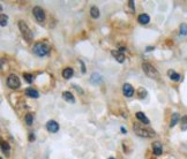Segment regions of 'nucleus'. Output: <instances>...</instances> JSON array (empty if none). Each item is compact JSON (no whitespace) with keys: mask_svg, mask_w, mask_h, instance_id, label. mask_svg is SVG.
<instances>
[{"mask_svg":"<svg viewBox=\"0 0 187 159\" xmlns=\"http://www.w3.org/2000/svg\"><path fill=\"white\" fill-rule=\"evenodd\" d=\"M33 52L38 56V57H45L49 52H50V46L47 43L45 42H39V43H36L34 45V49H33Z\"/></svg>","mask_w":187,"mask_h":159,"instance_id":"obj_1","label":"nucleus"},{"mask_svg":"<svg viewBox=\"0 0 187 159\" xmlns=\"http://www.w3.org/2000/svg\"><path fill=\"white\" fill-rule=\"evenodd\" d=\"M142 69H143L144 74H146L148 77H151V79H157V77L159 76V74H158L157 69H156L154 66H151L150 63H148V62H144V63L142 65Z\"/></svg>","mask_w":187,"mask_h":159,"instance_id":"obj_2","label":"nucleus"},{"mask_svg":"<svg viewBox=\"0 0 187 159\" xmlns=\"http://www.w3.org/2000/svg\"><path fill=\"white\" fill-rule=\"evenodd\" d=\"M133 129H134L135 134H136L137 136H141V137H150V136L155 135V134L152 133V130H150V129H146V128H144V126L134 125Z\"/></svg>","mask_w":187,"mask_h":159,"instance_id":"obj_3","label":"nucleus"},{"mask_svg":"<svg viewBox=\"0 0 187 159\" xmlns=\"http://www.w3.org/2000/svg\"><path fill=\"white\" fill-rule=\"evenodd\" d=\"M19 28L22 36L24 37V39L28 40V42H30V40L33 39V32H31V30L29 29V27L23 21H19Z\"/></svg>","mask_w":187,"mask_h":159,"instance_id":"obj_4","label":"nucleus"},{"mask_svg":"<svg viewBox=\"0 0 187 159\" xmlns=\"http://www.w3.org/2000/svg\"><path fill=\"white\" fill-rule=\"evenodd\" d=\"M7 85H8L11 89H19L20 85H21L20 79L16 75H14V74L9 75V76L7 77Z\"/></svg>","mask_w":187,"mask_h":159,"instance_id":"obj_5","label":"nucleus"},{"mask_svg":"<svg viewBox=\"0 0 187 159\" xmlns=\"http://www.w3.org/2000/svg\"><path fill=\"white\" fill-rule=\"evenodd\" d=\"M33 13H34V16H35V19L37 20V22L43 23V21H44V19H45V13H44L43 8H40V7L36 6V7H34Z\"/></svg>","mask_w":187,"mask_h":159,"instance_id":"obj_6","label":"nucleus"},{"mask_svg":"<svg viewBox=\"0 0 187 159\" xmlns=\"http://www.w3.org/2000/svg\"><path fill=\"white\" fill-rule=\"evenodd\" d=\"M123 92L126 97H132L134 95V88L132 87L130 83H125L123 85Z\"/></svg>","mask_w":187,"mask_h":159,"instance_id":"obj_7","label":"nucleus"},{"mask_svg":"<svg viewBox=\"0 0 187 159\" xmlns=\"http://www.w3.org/2000/svg\"><path fill=\"white\" fill-rule=\"evenodd\" d=\"M46 129L50 132V133H57L59 130V125L57 123V121L55 120H50L47 123H46Z\"/></svg>","mask_w":187,"mask_h":159,"instance_id":"obj_8","label":"nucleus"},{"mask_svg":"<svg viewBox=\"0 0 187 159\" xmlns=\"http://www.w3.org/2000/svg\"><path fill=\"white\" fill-rule=\"evenodd\" d=\"M111 53H112V56L114 57V59L117 60L118 62H120V63H121V62H124V61H125V56H124V53H123V52H120L119 50H117V51H115V50H113Z\"/></svg>","mask_w":187,"mask_h":159,"instance_id":"obj_9","label":"nucleus"},{"mask_svg":"<svg viewBox=\"0 0 187 159\" xmlns=\"http://www.w3.org/2000/svg\"><path fill=\"white\" fill-rule=\"evenodd\" d=\"M152 150H154V153H155L156 156L162 155L163 149H162V144H161V142H154V143H152Z\"/></svg>","mask_w":187,"mask_h":159,"instance_id":"obj_10","label":"nucleus"},{"mask_svg":"<svg viewBox=\"0 0 187 159\" xmlns=\"http://www.w3.org/2000/svg\"><path fill=\"white\" fill-rule=\"evenodd\" d=\"M62 98L66 100V101H68V103H72V104L75 103L74 96H73L69 91H64V92H62Z\"/></svg>","mask_w":187,"mask_h":159,"instance_id":"obj_11","label":"nucleus"},{"mask_svg":"<svg viewBox=\"0 0 187 159\" xmlns=\"http://www.w3.org/2000/svg\"><path fill=\"white\" fill-rule=\"evenodd\" d=\"M25 95L27 96H29L30 98H38L39 97V94H38V91L36 90H34L33 88H28V89H25Z\"/></svg>","mask_w":187,"mask_h":159,"instance_id":"obj_12","label":"nucleus"},{"mask_svg":"<svg viewBox=\"0 0 187 159\" xmlns=\"http://www.w3.org/2000/svg\"><path fill=\"white\" fill-rule=\"evenodd\" d=\"M73 73H74V72H73V68L67 67V68H65V69L62 70V76L66 80H68L73 76Z\"/></svg>","mask_w":187,"mask_h":159,"instance_id":"obj_13","label":"nucleus"},{"mask_svg":"<svg viewBox=\"0 0 187 159\" xmlns=\"http://www.w3.org/2000/svg\"><path fill=\"white\" fill-rule=\"evenodd\" d=\"M137 21H139L141 24H148L150 22V18L148 14H141V15L137 18Z\"/></svg>","mask_w":187,"mask_h":159,"instance_id":"obj_14","label":"nucleus"},{"mask_svg":"<svg viewBox=\"0 0 187 159\" xmlns=\"http://www.w3.org/2000/svg\"><path fill=\"white\" fill-rule=\"evenodd\" d=\"M136 118L140 120L141 122H143L144 125H149L150 123L149 119H148V118L144 115V113H142V112H137V113H136Z\"/></svg>","mask_w":187,"mask_h":159,"instance_id":"obj_15","label":"nucleus"},{"mask_svg":"<svg viewBox=\"0 0 187 159\" xmlns=\"http://www.w3.org/2000/svg\"><path fill=\"white\" fill-rule=\"evenodd\" d=\"M168 75H169V77L172 80V81H179V80H180V75H179L178 73H176L174 70H172V69H170V70H169Z\"/></svg>","mask_w":187,"mask_h":159,"instance_id":"obj_16","label":"nucleus"},{"mask_svg":"<svg viewBox=\"0 0 187 159\" xmlns=\"http://www.w3.org/2000/svg\"><path fill=\"white\" fill-rule=\"evenodd\" d=\"M179 121V114L178 113H173L172 114V118H171V122H170V127H174Z\"/></svg>","mask_w":187,"mask_h":159,"instance_id":"obj_17","label":"nucleus"},{"mask_svg":"<svg viewBox=\"0 0 187 159\" xmlns=\"http://www.w3.org/2000/svg\"><path fill=\"white\" fill-rule=\"evenodd\" d=\"M1 150H2L4 153H6V156H8V155H9V150H11L9 144H8L7 142H2V143H1Z\"/></svg>","mask_w":187,"mask_h":159,"instance_id":"obj_18","label":"nucleus"},{"mask_svg":"<svg viewBox=\"0 0 187 159\" xmlns=\"http://www.w3.org/2000/svg\"><path fill=\"white\" fill-rule=\"evenodd\" d=\"M90 15L93 16V19L99 18V9H98L96 6H93V7L90 8Z\"/></svg>","mask_w":187,"mask_h":159,"instance_id":"obj_19","label":"nucleus"},{"mask_svg":"<svg viewBox=\"0 0 187 159\" xmlns=\"http://www.w3.org/2000/svg\"><path fill=\"white\" fill-rule=\"evenodd\" d=\"M101 75L99 74H97V73H93V75H91V77H90V82L93 83V84H97L98 82H101Z\"/></svg>","mask_w":187,"mask_h":159,"instance_id":"obj_20","label":"nucleus"},{"mask_svg":"<svg viewBox=\"0 0 187 159\" xmlns=\"http://www.w3.org/2000/svg\"><path fill=\"white\" fill-rule=\"evenodd\" d=\"M7 21H8V16L5 15V14H1V16H0V24H1V27H5L7 24Z\"/></svg>","mask_w":187,"mask_h":159,"instance_id":"obj_21","label":"nucleus"},{"mask_svg":"<svg viewBox=\"0 0 187 159\" xmlns=\"http://www.w3.org/2000/svg\"><path fill=\"white\" fill-rule=\"evenodd\" d=\"M137 95H139V97H140L141 99H143V98L147 96V91H146L143 88H140V89L137 90Z\"/></svg>","mask_w":187,"mask_h":159,"instance_id":"obj_22","label":"nucleus"},{"mask_svg":"<svg viewBox=\"0 0 187 159\" xmlns=\"http://www.w3.org/2000/svg\"><path fill=\"white\" fill-rule=\"evenodd\" d=\"M180 35L181 36H186L187 35V24L186 23H183L180 25Z\"/></svg>","mask_w":187,"mask_h":159,"instance_id":"obj_23","label":"nucleus"},{"mask_svg":"<svg viewBox=\"0 0 187 159\" xmlns=\"http://www.w3.org/2000/svg\"><path fill=\"white\" fill-rule=\"evenodd\" d=\"M187 129V117L181 118V130H186Z\"/></svg>","mask_w":187,"mask_h":159,"instance_id":"obj_24","label":"nucleus"},{"mask_svg":"<svg viewBox=\"0 0 187 159\" xmlns=\"http://www.w3.org/2000/svg\"><path fill=\"white\" fill-rule=\"evenodd\" d=\"M25 122H27V125H29V126H31L33 125V114H27L25 115Z\"/></svg>","mask_w":187,"mask_h":159,"instance_id":"obj_25","label":"nucleus"},{"mask_svg":"<svg viewBox=\"0 0 187 159\" xmlns=\"http://www.w3.org/2000/svg\"><path fill=\"white\" fill-rule=\"evenodd\" d=\"M23 77H24V80H25L28 83H31V82H33V75H31V74L24 73V74H23Z\"/></svg>","mask_w":187,"mask_h":159,"instance_id":"obj_26","label":"nucleus"},{"mask_svg":"<svg viewBox=\"0 0 187 159\" xmlns=\"http://www.w3.org/2000/svg\"><path fill=\"white\" fill-rule=\"evenodd\" d=\"M128 4H130V6H131V8H132V11H133V12H134V2H133V1H130V2H128Z\"/></svg>","mask_w":187,"mask_h":159,"instance_id":"obj_27","label":"nucleus"},{"mask_svg":"<svg viewBox=\"0 0 187 159\" xmlns=\"http://www.w3.org/2000/svg\"><path fill=\"white\" fill-rule=\"evenodd\" d=\"M29 139H30V141L35 139V135H34V134H31V135H30V137H29Z\"/></svg>","mask_w":187,"mask_h":159,"instance_id":"obj_28","label":"nucleus"},{"mask_svg":"<svg viewBox=\"0 0 187 159\" xmlns=\"http://www.w3.org/2000/svg\"><path fill=\"white\" fill-rule=\"evenodd\" d=\"M121 132H123V134H126V133H127V132L125 130V128H121Z\"/></svg>","mask_w":187,"mask_h":159,"instance_id":"obj_29","label":"nucleus"},{"mask_svg":"<svg viewBox=\"0 0 187 159\" xmlns=\"http://www.w3.org/2000/svg\"><path fill=\"white\" fill-rule=\"evenodd\" d=\"M108 159H115V158H113V157H110V158H108Z\"/></svg>","mask_w":187,"mask_h":159,"instance_id":"obj_30","label":"nucleus"},{"mask_svg":"<svg viewBox=\"0 0 187 159\" xmlns=\"http://www.w3.org/2000/svg\"><path fill=\"white\" fill-rule=\"evenodd\" d=\"M0 159H2V158H0Z\"/></svg>","mask_w":187,"mask_h":159,"instance_id":"obj_31","label":"nucleus"}]
</instances>
